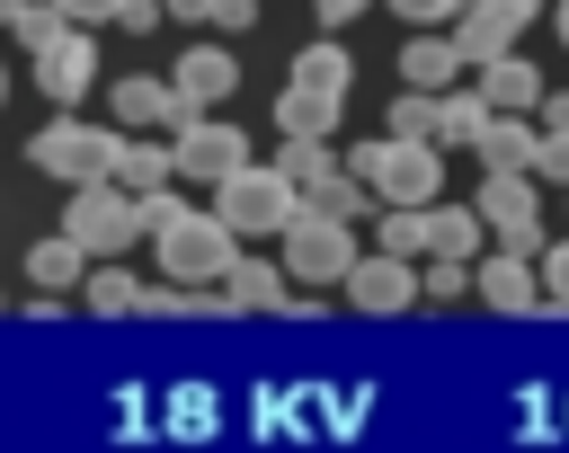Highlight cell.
<instances>
[{"instance_id":"1","label":"cell","mask_w":569,"mask_h":453,"mask_svg":"<svg viewBox=\"0 0 569 453\" xmlns=\"http://www.w3.org/2000/svg\"><path fill=\"white\" fill-rule=\"evenodd\" d=\"M151 204V222H142V240H151V258H160V275L169 284H213L222 266H231V222L213 213V204H178L169 187L160 195H142Z\"/></svg>"},{"instance_id":"2","label":"cell","mask_w":569,"mask_h":453,"mask_svg":"<svg viewBox=\"0 0 569 453\" xmlns=\"http://www.w3.org/2000/svg\"><path fill=\"white\" fill-rule=\"evenodd\" d=\"M276 266H284V284L293 293H329L347 266H356V222H338V213H320V204H293L284 213V231H276Z\"/></svg>"},{"instance_id":"3","label":"cell","mask_w":569,"mask_h":453,"mask_svg":"<svg viewBox=\"0 0 569 453\" xmlns=\"http://www.w3.org/2000/svg\"><path fill=\"white\" fill-rule=\"evenodd\" d=\"M347 169L365 178L373 204H436V187H445V151L418 133H382V142L347 151Z\"/></svg>"},{"instance_id":"4","label":"cell","mask_w":569,"mask_h":453,"mask_svg":"<svg viewBox=\"0 0 569 453\" xmlns=\"http://www.w3.org/2000/svg\"><path fill=\"white\" fill-rule=\"evenodd\" d=\"M142 222H151V204H142L133 187H116V178L62 187V231H71L89 258H124V249L142 240Z\"/></svg>"},{"instance_id":"5","label":"cell","mask_w":569,"mask_h":453,"mask_svg":"<svg viewBox=\"0 0 569 453\" xmlns=\"http://www.w3.org/2000/svg\"><path fill=\"white\" fill-rule=\"evenodd\" d=\"M116 151H124V124L53 115V124L27 142V169H44V178H62V187H89V178H116Z\"/></svg>"},{"instance_id":"6","label":"cell","mask_w":569,"mask_h":453,"mask_svg":"<svg viewBox=\"0 0 569 453\" xmlns=\"http://www.w3.org/2000/svg\"><path fill=\"white\" fill-rule=\"evenodd\" d=\"M293 204H302V195H293V178H284L276 160H240L231 178H213V213L231 222V240H276Z\"/></svg>"},{"instance_id":"7","label":"cell","mask_w":569,"mask_h":453,"mask_svg":"<svg viewBox=\"0 0 569 453\" xmlns=\"http://www.w3.org/2000/svg\"><path fill=\"white\" fill-rule=\"evenodd\" d=\"M471 213H480L498 240L542 249V178H533V169H489V178H480V195H471Z\"/></svg>"},{"instance_id":"8","label":"cell","mask_w":569,"mask_h":453,"mask_svg":"<svg viewBox=\"0 0 569 453\" xmlns=\"http://www.w3.org/2000/svg\"><path fill=\"white\" fill-rule=\"evenodd\" d=\"M169 151H178V178H187V187H213V178H231V169L249 160V133L196 107L187 124H169Z\"/></svg>"},{"instance_id":"9","label":"cell","mask_w":569,"mask_h":453,"mask_svg":"<svg viewBox=\"0 0 569 453\" xmlns=\"http://www.w3.org/2000/svg\"><path fill=\"white\" fill-rule=\"evenodd\" d=\"M471 293H480L489 311H507V320H533V311H542V266H533V249H516V240L480 249V258H471Z\"/></svg>"},{"instance_id":"10","label":"cell","mask_w":569,"mask_h":453,"mask_svg":"<svg viewBox=\"0 0 569 453\" xmlns=\"http://www.w3.org/2000/svg\"><path fill=\"white\" fill-rule=\"evenodd\" d=\"M338 293H347L365 320H400V311L418 302V258H391V249L365 258V249H356V266L338 275Z\"/></svg>"},{"instance_id":"11","label":"cell","mask_w":569,"mask_h":453,"mask_svg":"<svg viewBox=\"0 0 569 453\" xmlns=\"http://www.w3.org/2000/svg\"><path fill=\"white\" fill-rule=\"evenodd\" d=\"M525 36H533V0H462V27H453V44H462V71H480V62L516 53Z\"/></svg>"},{"instance_id":"12","label":"cell","mask_w":569,"mask_h":453,"mask_svg":"<svg viewBox=\"0 0 569 453\" xmlns=\"http://www.w3.org/2000/svg\"><path fill=\"white\" fill-rule=\"evenodd\" d=\"M89 80H98V44H89V27H62V36L36 53V89H44L53 107H80Z\"/></svg>"},{"instance_id":"13","label":"cell","mask_w":569,"mask_h":453,"mask_svg":"<svg viewBox=\"0 0 569 453\" xmlns=\"http://www.w3.org/2000/svg\"><path fill=\"white\" fill-rule=\"evenodd\" d=\"M178 107H222L240 89V53L231 44H178V71H169Z\"/></svg>"},{"instance_id":"14","label":"cell","mask_w":569,"mask_h":453,"mask_svg":"<svg viewBox=\"0 0 569 453\" xmlns=\"http://www.w3.org/2000/svg\"><path fill=\"white\" fill-rule=\"evenodd\" d=\"M213 293H222V311H284V302H302L284 284V266L276 258H249V249H231V266L213 275Z\"/></svg>"},{"instance_id":"15","label":"cell","mask_w":569,"mask_h":453,"mask_svg":"<svg viewBox=\"0 0 569 453\" xmlns=\"http://www.w3.org/2000/svg\"><path fill=\"white\" fill-rule=\"evenodd\" d=\"M107 115H116L124 133H142V124H187L196 107H178V89H169V80L133 71V80H116V89H107Z\"/></svg>"},{"instance_id":"16","label":"cell","mask_w":569,"mask_h":453,"mask_svg":"<svg viewBox=\"0 0 569 453\" xmlns=\"http://www.w3.org/2000/svg\"><path fill=\"white\" fill-rule=\"evenodd\" d=\"M80 275H89V249L71 240V231H44V240H27V293H80Z\"/></svg>"},{"instance_id":"17","label":"cell","mask_w":569,"mask_h":453,"mask_svg":"<svg viewBox=\"0 0 569 453\" xmlns=\"http://www.w3.org/2000/svg\"><path fill=\"white\" fill-rule=\"evenodd\" d=\"M400 80H409V89H453V80H462V44L436 36V27H418V36L400 44Z\"/></svg>"},{"instance_id":"18","label":"cell","mask_w":569,"mask_h":453,"mask_svg":"<svg viewBox=\"0 0 569 453\" xmlns=\"http://www.w3.org/2000/svg\"><path fill=\"white\" fill-rule=\"evenodd\" d=\"M480 98H489L498 115H533V107H542V71H533L525 53H498V62H480Z\"/></svg>"},{"instance_id":"19","label":"cell","mask_w":569,"mask_h":453,"mask_svg":"<svg viewBox=\"0 0 569 453\" xmlns=\"http://www.w3.org/2000/svg\"><path fill=\"white\" fill-rule=\"evenodd\" d=\"M533 115H480V133H471V151H480V169H533Z\"/></svg>"},{"instance_id":"20","label":"cell","mask_w":569,"mask_h":453,"mask_svg":"<svg viewBox=\"0 0 569 453\" xmlns=\"http://www.w3.org/2000/svg\"><path fill=\"white\" fill-rule=\"evenodd\" d=\"M480 115H489V98L453 80V89H436V124H427V142H436V151H471V133H480Z\"/></svg>"},{"instance_id":"21","label":"cell","mask_w":569,"mask_h":453,"mask_svg":"<svg viewBox=\"0 0 569 453\" xmlns=\"http://www.w3.org/2000/svg\"><path fill=\"white\" fill-rule=\"evenodd\" d=\"M489 249V222L471 204H427V258H480Z\"/></svg>"},{"instance_id":"22","label":"cell","mask_w":569,"mask_h":453,"mask_svg":"<svg viewBox=\"0 0 569 453\" xmlns=\"http://www.w3.org/2000/svg\"><path fill=\"white\" fill-rule=\"evenodd\" d=\"M347 80H356V62H347V44H329V36H311V44L293 53V89H320V98H347Z\"/></svg>"},{"instance_id":"23","label":"cell","mask_w":569,"mask_h":453,"mask_svg":"<svg viewBox=\"0 0 569 453\" xmlns=\"http://www.w3.org/2000/svg\"><path fill=\"white\" fill-rule=\"evenodd\" d=\"M169 178H178V151L169 142H124L116 151V187H133V195H160Z\"/></svg>"},{"instance_id":"24","label":"cell","mask_w":569,"mask_h":453,"mask_svg":"<svg viewBox=\"0 0 569 453\" xmlns=\"http://www.w3.org/2000/svg\"><path fill=\"white\" fill-rule=\"evenodd\" d=\"M133 293H142V284H133V275H124L116 258H89V275H80V302H89L98 320H116V311H133Z\"/></svg>"},{"instance_id":"25","label":"cell","mask_w":569,"mask_h":453,"mask_svg":"<svg viewBox=\"0 0 569 453\" xmlns=\"http://www.w3.org/2000/svg\"><path fill=\"white\" fill-rule=\"evenodd\" d=\"M338 124V98H320V89H284L276 98V133H329Z\"/></svg>"},{"instance_id":"26","label":"cell","mask_w":569,"mask_h":453,"mask_svg":"<svg viewBox=\"0 0 569 453\" xmlns=\"http://www.w3.org/2000/svg\"><path fill=\"white\" fill-rule=\"evenodd\" d=\"M373 249H391V258H427V204H382Z\"/></svg>"},{"instance_id":"27","label":"cell","mask_w":569,"mask_h":453,"mask_svg":"<svg viewBox=\"0 0 569 453\" xmlns=\"http://www.w3.org/2000/svg\"><path fill=\"white\" fill-rule=\"evenodd\" d=\"M418 293H427V302H462V293H471V258H427V266H418Z\"/></svg>"},{"instance_id":"28","label":"cell","mask_w":569,"mask_h":453,"mask_svg":"<svg viewBox=\"0 0 569 453\" xmlns=\"http://www.w3.org/2000/svg\"><path fill=\"white\" fill-rule=\"evenodd\" d=\"M533 178L542 187H569V124H542L533 133Z\"/></svg>"},{"instance_id":"29","label":"cell","mask_w":569,"mask_h":453,"mask_svg":"<svg viewBox=\"0 0 569 453\" xmlns=\"http://www.w3.org/2000/svg\"><path fill=\"white\" fill-rule=\"evenodd\" d=\"M427 124H436V89H400L391 98V133H418L427 142Z\"/></svg>"},{"instance_id":"30","label":"cell","mask_w":569,"mask_h":453,"mask_svg":"<svg viewBox=\"0 0 569 453\" xmlns=\"http://www.w3.org/2000/svg\"><path fill=\"white\" fill-rule=\"evenodd\" d=\"M533 266H542V311H569V240L533 249Z\"/></svg>"},{"instance_id":"31","label":"cell","mask_w":569,"mask_h":453,"mask_svg":"<svg viewBox=\"0 0 569 453\" xmlns=\"http://www.w3.org/2000/svg\"><path fill=\"white\" fill-rule=\"evenodd\" d=\"M391 18H409V27H445V18H462V0H391Z\"/></svg>"},{"instance_id":"32","label":"cell","mask_w":569,"mask_h":453,"mask_svg":"<svg viewBox=\"0 0 569 453\" xmlns=\"http://www.w3.org/2000/svg\"><path fill=\"white\" fill-rule=\"evenodd\" d=\"M53 9H62V18H71V27H107V18H116V9H124V0H53Z\"/></svg>"},{"instance_id":"33","label":"cell","mask_w":569,"mask_h":453,"mask_svg":"<svg viewBox=\"0 0 569 453\" xmlns=\"http://www.w3.org/2000/svg\"><path fill=\"white\" fill-rule=\"evenodd\" d=\"M116 27H124V36H151V27H160V9H151V0H124V9H116Z\"/></svg>"},{"instance_id":"34","label":"cell","mask_w":569,"mask_h":453,"mask_svg":"<svg viewBox=\"0 0 569 453\" xmlns=\"http://www.w3.org/2000/svg\"><path fill=\"white\" fill-rule=\"evenodd\" d=\"M249 18H258V0H213V27H222V36H240Z\"/></svg>"},{"instance_id":"35","label":"cell","mask_w":569,"mask_h":453,"mask_svg":"<svg viewBox=\"0 0 569 453\" xmlns=\"http://www.w3.org/2000/svg\"><path fill=\"white\" fill-rule=\"evenodd\" d=\"M160 18H178V27H204V18H213V0H160Z\"/></svg>"},{"instance_id":"36","label":"cell","mask_w":569,"mask_h":453,"mask_svg":"<svg viewBox=\"0 0 569 453\" xmlns=\"http://www.w3.org/2000/svg\"><path fill=\"white\" fill-rule=\"evenodd\" d=\"M311 9H320V27H347V18H365L373 0H311Z\"/></svg>"},{"instance_id":"37","label":"cell","mask_w":569,"mask_h":453,"mask_svg":"<svg viewBox=\"0 0 569 453\" xmlns=\"http://www.w3.org/2000/svg\"><path fill=\"white\" fill-rule=\"evenodd\" d=\"M542 124H569V89H542Z\"/></svg>"},{"instance_id":"38","label":"cell","mask_w":569,"mask_h":453,"mask_svg":"<svg viewBox=\"0 0 569 453\" xmlns=\"http://www.w3.org/2000/svg\"><path fill=\"white\" fill-rule=\"evenodd\" d=\"M551 27H560V44H569V0H560V9H551Z\"/></svg>"},{"instance_id":"39","label":"cell","mask_w":569,"mask_h":453,"mask_svg":"<svg viewBox=\"0 0 569 453\" xmlns=\"http://www.w3.org/2000/svg\"><path fill=\"white\" fill-rule=\"evenodd\" d=\"M18 9H27V0H0V27H9V18H18Z\"/></svg>"},{"instance_id":"40","label":"cell","mask_w":569,"mask_h":453,"mask_svg":"<svg viewBox=\"0 0 569 453\" xmlns=\"http://www.w3.org/2000/svg\"><path fill=\"white\" fill-rule=\"evenodd\" d=\"M0 98H9V71H0Z\"/></svg>"}]
</instances>
